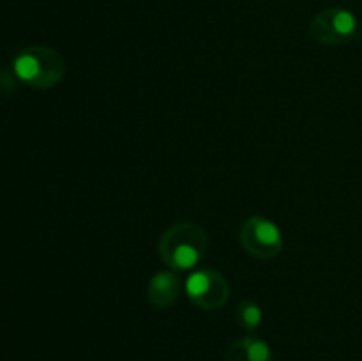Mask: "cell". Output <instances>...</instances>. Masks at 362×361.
<instances>
[{"label":"cell","instance_id":"52a82bcc","mask_svg":"<svg viewBox=\"0 0 362 361\" xmlns=\"http://www.w3.org/2000/svg\"><path fill=\"white\" fill-rule=\"evenodd\" d=\"M260 319H262V311L257 304H247V306L243 310V321L246 322V326H250V328L258 326Z\"/></svg>","mask_w":362,"mask_h":361},{"label":"cell","instance_id":"5b68a950","mask_svg":"<svg viewBox=\"0 0 362 361\" xmlns=\"http://www.w3.org/2000/svg\"><path fill=\"white\" fill-rule=\"evenodd\" d=\"M173 260L179 268H191L198 262V251L189 244H179L173 251Z\"/></svg>","mask_w":362,"mask_h":361},{"label":"cell","instance_id":"7a4b0ae2","mask_svg":"<svg viewBox=\"0 0 362 361\" xmlns=\"http://www.w3.org/2000/svg\"><path fill=\"white\" fill-rule=\"evenodd\" d=\"M357 20L346 9H325L311 23V34L324 42L349 41L356 34Z\"/></svg>","mask_w":362,"mask_h":361},{"label":"cell","instance_id":"3957f363","mask_svg":"<svg viewBox=\"0 0 362 361\" xmlns=\"http://www.w3.org/2000/svg\"><path fill=\"white\" fill-rule=\"evenodd\" d=\"M226 361H274L271 349L262 340L244 338L230 349Z\"/></svg>","mask_w":362,"mask_h":361},{"label":"cell","instance_id":"8992f818","mask_svg":"<svg viewBox=\"0 0 362 361\" xmlns=\"http://www.w3.org/2000/svg\"><path fill=\"white\" fill-rule=\"evenodd\" d=\"M209 285H211V282H209V276L205 275V273H194V275H191L189 280H187L186 289L187 292H189V296L200 297L207 292Z\"/></svg>","mask_w":362,"mask_h":361},{"label":"cell","instance_id":"6da1fadb","mask_svg":"<svg viewBox=\"0 0 362 361\" xmlns=\"http://www.w3.org/2000/svg\"><path fill=\"white\" fill-rule=\"evenodd\" d=\"M57 55L46 48H30L21 52L14 60V73L25 84L46 87L55 81Z\"/></svg>","mask_w":362,"mask_h":361},{"label":"cell","instance_id":"277c9868","mask_svg":"<svg viewBox=\"0 0 362 361\" xmlns=\"http://www.w3.org/2000/svg\"><path fill=\"white\" fill-rule=\"evenodd\" d=\"M255 236L260 241L262 244H267V246H272V244H278L281 236H279V230L274 223L271 222H260L257 225V230H255Z\"/></svg>","mask_w":362,"mask_h":361}]
</instances>
